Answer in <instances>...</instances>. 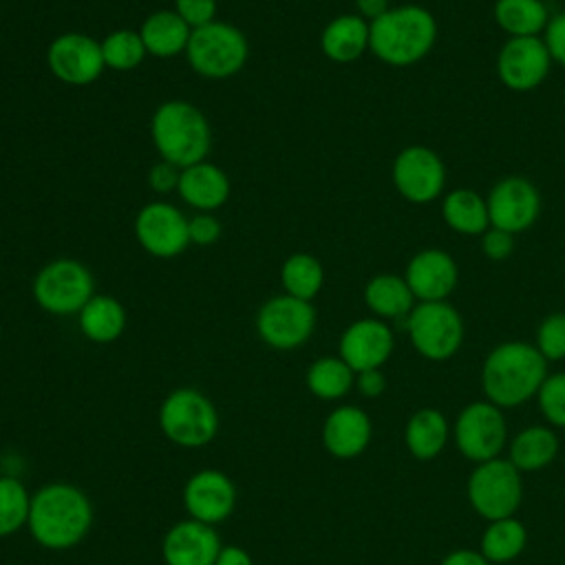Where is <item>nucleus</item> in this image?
I'll return each instance as SVG.
<instances>
[{
  "instance_id": "obj_16",
  "label": "nucleus",
  "mask_w": 565,
  "mask_h": 565,
  "mask_svg": "<svg viewBox=\"0 0 565 565\" xmlns=\"http://www.w3.org/2000/svg\"><path fill=\"white\" fill-rule=\"evenodd\" d=\"M552 66L543 38H510L497 57V73L503 86L523 93L543 84Z\"/></svg>"
},
{
  "instance_id": "obj_24",
  "label": "nucleus",
  "mask_w": 565,
  "mask_h": 565,
  "mask_svg": "<svg viewBox=\"0 0 565 565\" xmlns=\"http://www.w3.org/2000/svg\"><path fill=\"white\" fill-rule=\"evenodd\" d=\"M190 33L192 29L174 9H161L150 13L139 29L146 51L154 57H174L179 53H185Z\"/></svg>"
},
{
  "instance_id": "obj_17",
  "label": "nucleus",
  "mask_w": 565,
  "mask_h": 565,
  "mask_svg": "<svg viewBox=\"0 0 565 565\" xmlns=\"http://www.w3.org/2000/svg\"><path fill=\"white\" fill-rule=\"evenodd\" d=\"M236 497L234 481L214 468L194 472L183 486V505L190 519L207 525L225 521L236 508Z\"/></svg>"
},
{
  "instance_id": "obj_22",
  "label": "nucleus",
  "mask_w": 565,
  "mask_h": 565,
  "mask_svg": "<svg viewBox=\"0 0 565 565\" xmlns=\"http://www.w3.org/2000/svg\"><path fill=\"white\" fill-rule=\"evenodd\" d=\"M177 192L194 210L214 212L230 196V179L218 166L210 161H199L181 170Z\"/></svg>"
},
{
  "instance_id": "obj_10",
  "label": "nucleus",
  "mask_w": 565,
  "mask_h": 565,
  "mask_svg": "<svg viewBox=\"0 0 565 565\" xmlns=\"http://www.w3.org/2000/svg\"><path fill=\"white\" fill-rule=\"evenodd\" d=\"M316 327V309L309 300L280 294L263 302L256 313L258 338L278 351L302 347Z\"/></svg>"
},
{
  "instance_id": "obj_8",
  "label": "nucleus",
  "mask_w": 565,
  "mask_h": 565,
  "mask_svg": "<svg viewBox=\"0 0 565 565\" xmlns=\"http://www.w3.org/2000/svg\"><path fill=\"white\" fill-rule=\"evenodd\" d=\"M406 331L415 351L433 362L452 358L463 342V320L446 300L415 305L406 316Z\"/></svg>"
},
{
  "instance_id": "obj_32",
  "label": "nucleus",
  "mask_w": 565,
  "mask_h": 565,
  "mask_svg": "<svg viewBox=\"0 0 565 565\" xmlns=\"http://www.w3.org/2000/svg\"><path fill=\"white\" fill-rule=\"evenodd\" d=\"M322 282H324V269L313 254L296 252L285 258L280 267V285L285 294L311 302L320 294Z\"/></svg>"
},
{
  "instance_id": "obj_37",
  "label": "nucleus",
  "mask_w": 565,
  "mask_h": 565,
  "mask_svg": "<svg viewBox=\"0 0 565 565\" xmlns=\"http://www.w3.org/2000/svg\"><path fill=\"white\" fill-rule=\"evenodd\" d=\"M536 349L547 362L565 358V313H552L539 324Z\"/></svg>"
},
{
  "instance_id": "obj_26",
  "label": "nucleus",
  "mask_w": 565,
  "mask_h": 565,
  "mask_svg": "<svg viewBox=\"0 0 565 565\" xmlns=\"http://www.w3.org/2000/svg\"><path fill=\"white\" fill-rule=\"evenodd\" d=\"M364 302L377 318L402 320L415 307V296L404 276L377 274L364 287Z\"/></svg>"
},
{
  "instance_id": "obj_12",
  "label": "nucleus",
  "mask_w": 565,
  "mask_h": 565,
  "mask_svg": "<svg viewBox=\"0 0 565 565\" xmlns=\"http://www.w3.org/2000/svg\"><path fill=\"white\" fill-rule=\"evenodd\" d=\"M49 71L68 86H88L106 68L102 42L86 33L68 31L57 35L46 49Z\"/></svg>"
},
{
  "instance_id": "obj_15",
  "label": "nucleus",
  "mask_w": 565,
  "mask_h": 565,
  "mask_svg": "<svg viewBox=\"0 0 565 565\" xmlns=\"http://www.w3.org/2000/svg\"><path fill=\"white\" fill-rule=\"evenodd\" d=\"M135 236L139 245L157 258H174L188 245V218L179 207L163 201L146 203L135 216Z\"/></svg>"
},
{
  "instance_id": "obj_33",
  "label": "nucleus",
  "mask_w": 565,
  "mask_h": 565,
  "mask_svg": "<svg viewBox=\"0 0 565 565\" xmlns=\"http://www.w3.org/2000/svg\"><path fill=\"white\" fill-rule=\"evenodd\" d=\"M525 543H527L525 525L514 516H505V519L490 521V525L486 527L481 536V554L490 563H505L516 558L523 552Z\"/></svg>"
},
{
  "instance_id": "obj_11",
  "label": "nucleus",
  "mask_w": 565,
  "mask_h": 565,
  "mask_svg": "<svg viewBox=\"0 0 565 565\" xmlns=\"http://www.w3.org/2000/svg\"><path fill=\"white\" fill-rule=\"evenodd\" d=\"M505 437L503 413L492 402L468 404L455 422V444L459 452L475 463L499 457Z\"/></svg>"
},
{
  "instance_id": "obj_9",
  "label": "nucleus",
  "mask_w": 565,
  "mask_h": 565,
  "mask_svg": "<svg viewBox=\"0 0 565 565\" xmlns=\"http://www.w3.org/2000/svg\"><path fill=\"white\" fill-rule=\"evenodd\" d=\"M521 470L510 459H488L477 463L468 479V501L488 521L512 516L521 503Z\"/></svg>"
},
{
  "instance_id": "obj_41",
  "label": "nucleus",
  "mask_w": 565,
  "mask_h": 565,
  "mask_svg": "<svg viewBox=\"0 0 565 565\" xmlns=\"http://www.w3.org/2000/svg\"><path fill=\"white\" fill-rule=\"evenodd\" d=\"M543 42L550 51L552 62H558L561 66H565V11L550 18L543 31Z\"/></svg>"
},
{
  "instance_id": "obj_31",
  "label": "nucleus",
  "mask_w": 565,
  "mask_h": 565,
  "mask_svg": "<svg viewBox=\"0 0 565 565\" xmlns=\"http://www.w3.org/2000/svg\"><path fill=\"white\" fill-rule=\"evenodd\" d=\"M556 452V435L545 426H530L512 439L510 461L516 470H541L554 461Z\"/></svg>"
},
{
  "instance_id": "obj_19",
  "label": "nucleus",
  "mask_w": 565,
  "mask_h": 565,
  "mask_svg": "<svg viewBox=\"0 0 565 565\" xmlns=\"http://www.w3.org/2000/svg\"><path fill=\"white\" fill-rule=\"evenodd\" d=\"M221 547V536L214 525L183 519L166 532L161 556L166 565H214Z\"/></svg>"
},
{
  "instance_id": "obj_28",
  "label": "nucleus",
  "mask_w": 565,
  "mask_h": 565,
  "mask_svg": "<svg viewBox=\"0 0 565 565\" xmlns=\"http://www.w3.org/2000/svg\"><path fill=\"white\" fill-rule=\"evenodd\" d=\"M448 439V422L437 408H419L406 424L404 441L408 452L419 459L428 461L435 459Z\"/></svg>"
},
{
  "instance_id": "obj_13",
  "label": "nucleus",
  "mask_w": 565,
  "mask_h": 565,
  "mask_svg": "<svg viewBox=\"0 0 565 565\" xmlns=\"http://www.w3.org/2000/svg\"><path fill=\"white\" fill-rule=\"evenodd\" d=\"M393 183L406 201L430 203L446 185L444 161L426 146H406L393 161Z\"/></svg>"
},
{
  "instance_id": "obj_7",
  "label": "nucleus",
  "mask_w": 565,
  "mask_h": 565,
  "mask_svg": "<svg viewBox=\"0 0 565 565\" xmlns=\"http://www.w3.org/2000/svg\"><path fill=\"white\" fill-rule=\"evenodd\" d=\"M95 296L90 269L75 258H55L33 278V298L53 316H73Z\"/></svg>"
},
{
  "instance_id": "obj_18",
  "label": "nucleus",
  "mask_w": 565,
  "mask_h": 565,
  "mask_svg": "<svg viewBox=\"0 0 565 565\" xmlns=\"http://www.w3.org/2000/svg\"><path fill=\"white\" fill-rule=\"evenodd\" d=\"M338 351L355 373L380 369L393 353V331L380 318H360L344 329Z\"/></svg>"
},
{
  "instance_id": "obj_42",
  "label": "nucleus",
  "mask_w": 565,
  "mask_h": 565,
  "mask_svg": "<svg viewBox=\"0 0 565 565\" xmlns=\"http://www.w3.org/2000/svg\"><path fill=\"white\" fill-rule=\"evenodd\" d=\"M179 177H181V168L168 163V161H157L150 172H148V183L154 192L159 194H168L172 190H177L179 185Z\"/></svg>"
},
{
  "instance_id": "obj_39",
  "label": "nucleus",
  "mask_w": 565,
  "mask_h": 565,
  "mask_svg": "<svg viewBox=\"0 0 565 565\" xmlns=\"http://www.w3.org/2000/svg\"><path fill=\"white\" fill-rule=\"evenodd\" d=\"M174 11L190 29L203 26L216 15V0H174Z\"/></svg>"
},
{
  "instance_id": "obj_38",
  "label": "nucleus",
  "mask_w": 565,
  "mask_h": 565,
  "mask_svg": "<svg viewBox=\"0 0 565 565\" xmlns=\"http://www.w3.org/2000/svg\"><path fill=\"white\" fill-rule=\"evenodd\" d=\"M188 236L194 245H214L221 236V221L212 212H199L188 218Z\"/></svg>"
},
{
  "instance_id": "obj_30",
  "label": "nucleus",
  "mask_w": 565,
  "mask_h": 565,
  "mask_svg": "<svg viewBox=\"0 0 565 565\" xmlns=\"http://www.w3.org/2000/svg\"><path fill=\"white\" fill-rule=\"evenodd\" d=\"M305 382L311 395L331 402L344 397L351 391L355 384V371L340 355H324L307 369Z\"/></svg>"
},
{
  "instance_id": "obj_29",
  "label": "nucleus",
  "mask_w": 565,
  "mask_h": 565,
  "mask_svg": "<svg viewBox=\"0 0 565 565\" xmlns=\"http://www.w3.org/2000/svg\"><path fill=\"white\" fill-rule=\"evenodd\" d=\"M494 22L510 38H536L545 31L550 13L543 0H497Z\"/></svg>"
},
{
  "instance_id": "obj_21",
  "label": "nucleus",
  "mask_w": 565,
  "mask_h": 565,
  "mask_svg": "<svg viewBox=\"0 0 565 565\" xmlns=\"http://www.w3.org/2000/svg\"><path fill=\"white\" fill-rule=\"evenodd\" d=\"M371 433V419L362 408L338 406L324 419L322 444L335 459H353L366 450Z\"/></svg>"
},
{
  "instance_id": "obj_34",
  "label": "nucleus",
  "mask_w": 565,
  "mask_h": 565,
  "mask_svg": "<svg viewBox=\"0 0 565 565\" xmlns=\"http://www.w3.org/2000/svg\"><path fill=\"white\" fill-rule=\"evenodd\" d=\"M29 508H31V494L26 486L13 475H2L0 477V539L11 536L26 525Z\"/></svg>"
},
{
  "instance_id": "obj_46",
  "label": "nucleus",
  "mask_w": 565,
  "mask_h": 565,
  "mask_svg": "<svg viewBox=\"0 0 565 565\" xmlns=\"http://www.w3.org/2000/svg\"><path fill=\"white\" fill-rule=\"evenodd\" d=\"M355 9H358V15L371 24L373 20L382 18L391 7H388V0H355Z\"/></svg>"
},
{
  "instance_id": "obj_1",
  "label": "nucleus",
  "mask_w": 565,
  "mask_h": 565,
  "mask_svg": "<svg viewBox=\"0 0 565 565\" xmlns=\"http://www.w3.org/2000/svg\"><path fill=\"white\" fill-rule=\"evenodd\" d=\"M93 525V503L73 483H46L31 494L26 527L33 541L53 552L82 543Z\"/></svg>"
},
{
  "instance_id": "obj_4",
  "label": "nucleus",
  "mask_w": 565,
  "mask_h": 565,
  "mask_svg": "<svg viewBox=\"0 0 565 565\" xmlns=\"http://www.w3.org/2000/svg\"><path fill=\"white\" fill-rule=\"evenodd\" d=\"M150 137L159 157L181 170L205 161L212 146L207 117L183 99H168L152 113Z\"/></svg>"
},
{
  "instance_id": "obj_20",
  "label": "nucleus",
  "mask_w": 565,
  "mask_h": 565,
  "mask_svg": "<svg viewBox=\"0 0 565 565\" xmlns=\"http://www.w3.org/2000/svg\"><path fill=\"white\" fill-rule=\"evenodd\" d=\"M415 300L419 302H435L446 300L459 280V269L455 258L444 249H422L417 252L404 274Z\"/></svg>"
},
{
  "instance_id": "obj_14",
  "label": "nucleus",
  "mask_w": 565,
  "mask_h": 565,
  "mask_svg": "<svg viewBox=\"0 0 565 565\" xmlns=\"http://www.w3.org/2000/svg\"><path fill=\"white\" fill-rule=\"evenodd\" d=\"M490 227L519 234L532 227L541 214V194L525 177H505L497 181L486 199Z\"/></svg>"
},
{
  "instance_id": "obj_5",
  "label": "nucleus",
  "mask_w": 565,
  "mask_h": 565,
  "mask_svg": "<svg viewBox=\"0 0 565 565\" xmlns=\"http://www.w3.org/2000/svg\"><path fill=\"white\" fill-rule=\"evenodd\" d=\"M249 55V44L243 31L230 22L212 20L192 29L185 57L194 73L207 79H225L238 73Z\"/></svg>"
},
{
  "instance_id": "obj_27",
  "label": "nucleus",
  "mask_w": 565,
  "mask_h": 565,
  "mask_svg": "<svg viewBox=\"0 0 565 565\" xmlns=\"http://www.w3.org/2000/svg\"><path fill=\"white\" fill-rule=\"evenodd\" d=\"M441 216L450 230L466 236L483 234L490 227L488 203L470 188L450 190L441 201Z\"/></svg>"
},
{
  "instance_id": "obj_6",
  "label": "nucleus",
  "mask_w": 565,
  "mask_h": 565,
  "mask_svg": "<svg viewBox=\"0 0 565 565\" xmlns=\"http://www.w3.org/2000/svg\"><path fill=\"white\" fill-rule=\"evenodd\" d=\"M159 428L181 448L207 446L218 433V411L196 388H174L159 406Z\"/></svg>"
},
{
  "instance_id": "obj_35",
  "label": "nucleus",
  "mask_w": 565,
  "mask_h": 565,
  "mask_svg": "<svg viewBox=\"0 0 565 565\" xmlns=\"http://www.w3.org/2000/svg\"><path fill=\"white\" fill-rule=\"evenodd\" d=\"M102 55H104L106 68L132 71L143 62L148 51L143 46L139 31L117 29L102 40Z\"/></svg>"
},
{
  "instance_id": "obj_45",
  "label": "nucleus",
  "mask_w": 565,
  "mask_h": 565,
  "mask_svg": "<svg viewBox=\"0 0 565 565\" xmlns=\"http://www.w3.org/2000/svg\"><path fill=\"white\" fill-rule=\"evenodd\" d=\"M441 565H490V561L481 554V552H475V550H455L450 552Z\"/></svg>"
},
{
  "instance_id": "obj_3",
  "label": "nucleus",
  "mask_w": 565,
  "mask_h": 565,
  "mask_svg": "<svg viewBox=\"0 0 565 565\" xmlns=\"http://www.w3.org/2000/svg\"><path fill=\"white\" fill-rule=\"evenodd\" d=\"M435 40V15L417 4L388 9L369 29V49L388 66L417 64L430 53Z\"/></svg>"
},
{
  "instance_id": "obj_36",
  "label": "nucleus",
  "mask_w": 565,
  "mask_h": 565,
  "mask_svg": "<svg viewBox=\"0 0 565 565\" xmlns=\"http://www.w3.org/2000/svg\"><path fill=\"white\" fill-rule=\"evenodd\" d=\"M536 397H539L543 417L550 424L565 428V373L547 375L543 380Z\"/></svg>"
},
{
  "instance_id": "obj_44",
  "label": "nucleus",
  "mask_w": 565,
  "mask_h": 565,
  "mask_svg": "<svg viewBox=\"0 0 565 565\" xmlns=\"http://www.w3.org/2000/svg\"><path fill=\"white\" fill-rule=\"evenodd\" d=\"M214 565H254L249 552L238 545H223Z\"/></svg>"
},
{
  "instance_id": "obj_43",
  "label": "nucleus",
  "mask_w": 565,
  "mask_h": 565,
  "mask_svg": "<svg viewBox=\"0 0 565 565\" xmlns=\"http://www.w3.org/2000/svg\"><path fill=\"white\" fill-rule=\"evenodd\" d=\"M355 386L364 397H377L386 388V377L380 369H369L355 373Z\"/></svg>"
},
{
  "instance_id": "obj_2",
  "label": "nucleus",
  "mask_w": 565,
  "mask_h": 565,
  "mask_svg": "<svg viewBox=\"0 0 565 565\" xmlns=\"http://www.w3.org/2000/svg\"><path fill=\"white\" fill-rule=\"evenodd\" d=\"M547 377V360L527 342H503L483 360L481 386L499 408H512L539 393Z\"/></svg>"
},
{
  "instance_id": "obj_23",
  "label": "nucleus",
  "mask_w": 565,
  "mask_h": 565,
  "mask_svg": "<svg viewBox=\"0 0 565 565\" xmlns=\"http://www.w3.org/2000/svg\"><path fill=\"white\" fill-rule=\"evenodd\" d=\"M369 29L371 24L358 13L338 15L322 29L320 49L335 64L355 62L369 49Z\"/></svg>"
},
{
  "instance_id": "obj_25",
  "label": "nucleus",
  "mask_w": 565,
  "mask_h": 565,
  "mask_svg": "<svg viewBox=\"0 0 565 565\" xmlns=\"http://www.w3.org/2000/svg\"><path fill=\"white\" fill-rule=\"evenodd\" d=\"M77 324L84 338L97 344L115 342L126 329L124 305L106 294H95L77 313Z\"/></svg>"
},
{
  "instance_id": "obj_40",
  "label": "nucleus",
  "mask_w": 565,
  "mask_h": 565,
  "mask_svg": "<svg viewBox=\"0 0 565 565\" xmlns=\"http://www.w3.org/2000/svg\"><path fill=\"white\" fill-rule=\"evenodd\" d=\"M481 249L490 260H505L514 252V234L488 227L481 234Z\"/></svg>"
}]
</instances>
